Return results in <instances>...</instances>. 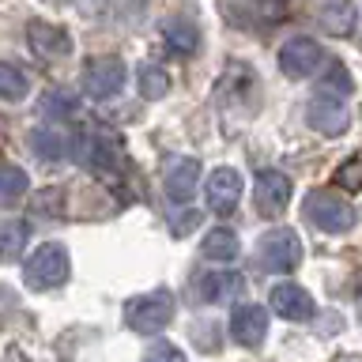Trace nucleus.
Listing matches in <instances>:
<instances>
[{"instance_id": "nucleus-1", "label": "nucleus", "mask_w": 362, "mask_h": 362, "mask_svg": "<svg viewBox=\"0 0 362 362\" xmlns=\"http://www.w3.org/2000/svg\"><path fill=\"white\" fill-rule=\"evenodd\" d=\"M68 272H72L68 249L61 242H45L30 253L27 268H23V283H27L30 291H53L68 279Z\"/></svg>"}, {"instance_id": "nucleus-2", "label": "nucleus", "mask_w": 362, "mask_h": 362, "mask_svg": "<svg viewBox=\"0 0 362 362\" xmlns=\"http://www.w3.org/2000/svg\"><path fill=\"white\" fill-rule=\"evenodd\" d=\"M174 321V294L170 291H151V294H136L124 302V325L140 336L163 332Z\"/></svg>"}, {"instance_id": "nucleus-3", "label": "nucleus", "mask_w": 362, "mask_h": 362, "mask_svg": "<svg viewBox=\"0 0 362 362\" xmlns=\"http://www.w3.org/2000/svg\"><path fill=\"white\" fill-rule=\"evenodd\" d=\"M302 208H305V215H310V223L317 226V230H325V234H347L351 226L358 223V211L351 208L344 197H336L332 189L310 192Z\"/></svg>"}, {"instance_id": "nucleus-4", "label": "nucleus", "mask_w": 362, "mask_h": 362, "mask_svg": "<svg viewBox=\"0 0 362 362\" xmlns=\"http://www.w3.org/2000/svg\"><path fill=\"white\" fill-rule=\"evenodd\" d=\"M226 23L242 30H268L272 23L287 19V0H219Z\"/></svg>"}, {"instance_id": "nucleus-5", "label": "nucleus", "mask_w": 362, "mask_h": 362, "mask_svg": "<svg viewBox=\"0 0 362 362\" xmlns=\"http://www.w3.org/2000/svg\"><path fill=\"white\" fill-rule=\"evenodd\" d=\"M76 155H79V163H83L87 170L110 174V170L121 163V140L110 129H102V124H90V129L76 140Z\"/></svg>"}, {"instance_id": "nucleus-6", "label": "nucleus", "mask_w": 362, "mask_h": 362, "mask_svg": "<svg viewBox=\"0 0 362 362\" xmlns=\"http://www.w3.org/2000/svg\"><path fill=\"white\" fill-rule=\"evenodd\" d=\"M257 257L268 272H294L302 264V238L291 226H276V230H268L260 238Z\"/></svg>"}, {"instance_id": "nucleus-7", "label": "nucleus", "mask_w": 362, "mask_h": 362, "mask_svg": "<svg viewBox=\"0 0 362 362\" xmlns=\"http://www.w3.org/2000/svg\"><path fill=\"white\" fill-rule=\"evenodd\" d=\"M279 68H283V76H291V79H310L317 76V68H321L328 57L321 49V42H313V38H291V42H283L279 45Z\"/></svg>"}, {"instance_id": "nucleus-8", "label": "nucleus", "mask_w": 362, "mask_h": 362, "mask_svg": "<svg viewBox=\"0 0 362 362\" xmlns=\"http://www.w3.org/2000/svg\"><path fill=\"white\" fill-rule=\"evenodd\" d=\"M129 79V68L117 57H95L83 64V95L87 98H113Z\"/></svg>"}, {"instance_id": "nucleus-9", "label": "nucleus", "mask_w": 362, "mask_h": 362, "mask_svg": "<svg viewBox=\"0 0 362 362\" xmlns=\"http://www.w3.org/2000/svg\"><path fill=\"white\" fill-rule=\"evenodd\" d=\"M204 192H208V208L211 215H234L238 211V204H242V174L230 166H219V170H211V177H208V185H204Z\"/></svg>"}, {"instance_id": "nucleus-10", "label": "nucleus", "mask_w": 362, "mask_h": 362, "mask_svg": "<svg viewBox=\"0 0 362 362\" xmlns=\"http://www.w3.org/2000/svg\"><path fill=\"white\" fill-rule=\"evenodd\" d=\"M230 332L242 347H260L268 336V305L260 302H242L230 313Z\"/></svg>"}, {"instance_id": "nucleus-11", "label": "nucleus", "mask_w": 362, "mask_h": 362, "mask_svg": "<svg viewBox=\"0 0 362 362\" xmlns=\"http://www.w3.org/2000/svg\"><path fill=\"white\" fill-rule=\"evenodd\" d=\"M305 124H310L313 132H321V136H344L351 117H347V106L339 98L317 95L310 106H305Z\"/></svg>"}, {"instance_id": "nucleus-12", "label": "nucleus", "mask_w": 362, "mask_h": 362, "mask_svg": "<svg viewBox=\"0 0 362 362\" xmlns=\"http://www.w3.org/2000/svg\"><path fill=\"white\" fill-rule=\"evenodd\" d=\"M27 45L42 61H57V57H68L72 53V38H68L64 27H53L45 19H30L27 23Z\"/></svg>"}, {"instance_id": "nucleus-13", "label": "nucleus", "mask_w": 362, "mask_h": 362, "mask_svg": "<svg viewBox=\"0 0 362 362\" xmlns=\"http://www.w3.org/2000/svg\"><path fill=\"white\" fill-rule=\"evenodd\" d=\"M291 192L294 185L283 170H260L257 174V208L264 215H279L291 204Z\"/></svg>"}, {"instance_id": "nucleus-14", "label": "nucleus", "mask_w": 362, "mask_h": 362, "mask_svg": "<svg viewBox=\"0 0 362 362\" xmlns=\"http://www.w3.org/2000/svg\"><path fill=\"white\" fill-rule=\"evenodd\" d=\"M268 302H272V313L287 317V321H310L313 310H317L313 298L298 287V283H276L268 294Z\"/></svg>"}, {"instance_id": "nucleus-15", "label": "nucleus", "mask_w": 362, "mask_h": 362, "mask_svg": "<svg viewBox=\"0 0 362 362\" xmlns=\"http://www.w3.org/2000/svg\"><path fill=\"white\" fill-rule=\"evenodd\" d=\"M30 147L45 158V163H64V158L76 155V140L61 129V124H38V129H30Z\"/></svg>"}, {"instance_id": "nucleus-16", "label": "nucleus", "mask_w": 362, "mask_h": 362, "mask_svg": "<svg viewBox=\"0 0 362 362\" xmlns=\"http://www.w3.org/2000/svg\"><path fill=\"white\" fill-rule=\"evenodd\" d=\"M197 294H200V302L223 305V302L242 298V294H245V279H242V272H208V276L197 283Z\"/></svg>"}, {"instance_id": "nucleus-17", "label": "nucleus", "mask_w": 362, "mask_h": 362, "mask_svg": "<svg viewBox=\"0 0 362 362\" xmlns=\"http://www.w3.org/2000/svg\"><path fill=\"white\" fill-rule=\"evenodd\" d=\"M197 181H200V163L197 158H177V163L166 170V177H163L166 200L170 204H185L192 192H197Z\"/></svg>"}, {"instance_id": "nucleus-18", "label": "nucleus", "mask_w": 362, "mask_h": 362, "mask_svg": "<svg viewBox=\"0 0 362 362\" xmlns=\"http://www.w3.org/2000/svg\"><path fill=\"white\" fill-rule=\"evenodd\" d=\"M163 38H166L170 49L181 53V57H192L200 49V30L192 27L189 19H166L163 23Z\"/></svg>"}, {"instance_id": "nucleus-19", "label": "nucleus", "mask_w": 362, "mask_h": 362, "mask_svg": "<svg viewBox=\"0 0 362 362\" xmlns=\"http://www.w3.org/2000/svg\"><path fill=\"white\" fill-rule=\"evenodd\" d=\"M204 257L208 260H234L238 253H242V242H238L234 230H226V226H219V230H211L208 238H204Z\"/></svg>"}, {"instance_id": "nucleus-20", "label": "nucleus", "mask_w": 362, "mask_h": 362, "mask_svg": "<svg viewBox=\"0 0 362 362\" xmlns=\"http://www.w3.org/2000/svg\"><path fill=\"white\" fill-rule=\"evenodd\" d=\"M27 189H30V181H27V174H23L19 166H11V163L0 166V204H4V208L27 197Z\"/></svg>"}, {"instance_id": "nucleus-21", "label": "nucleus", "mask_w": 362, "mask_h": 362, "mask_svg": "<svg viewBox=\"0 0 362 362\" xmlns=\"http://www.w3.org/2000/svg\"><path fill=\"white\" fill-rule=\"evenodd\" d=\"M321 23L332 27L336 34H351V27H355V8H351L347 0H325L321 4Z\"/></svg>"}, {"instance_id": "nucleus-22", "label": "nucleus", "mask_w": 362, "mask_h": 362, "mask_svg": "<svg viewBox=\"0 0 362 362\" xmlns=\"http://www.w3.org/2000/svg\"><path fill=\"white\" fill-rule=\"evenodd\" d=\"M27 76L19 72L16 64L0 61V102H23L27 98Z\"/></svg>"}, {"instance_id": "nucleus-23", "label": "nucleus", "mask_w": 362, "mask_h": 362, "mask_svg": "<svg viewBox=\"0 0 362 362\" xmlns=\"http://www.w3.org/2000/svg\"><path fill=\"white\" fill-rule=\"evenodd\" d=\"M27 238H30V226L23 219L0 226V260H16L23 253V242H27Z\"/></svg>"}, {"instance_id": "nucleus-24", "label": "nucleus", "mask_w": 362, "mask_h": 362, "mask_svg": "<svg viewBox=\"0 0 362 362\" xmlns=\"http://www.w3.org/2000/svg\"><path fill=\"white\" fill-rule=\"evenodd\" d=\"M170 90V76H166V68H158V64H140V95L144 98H163Z\"/></svg>"}, {"instance_id": "nucleus-25", "label": "nucleus", "mask_w": 362, "mask_h": 362, "mask_svg": "<svg viewBox=\"0 0 362 362\" xmlns=\"http://www.w3.org/2000/svg\"><path fill=\"white\" fill-rule=\"evenodd\" d=\"M76 110H79V98H72L68 90H49V95L42 98V117H49V121L72 117Z\"/></svg>"}, {"instance_id": "nucleus-26", "label": "nucleus", "mask_w": 362, "mask_h": 362, "mask_svg": "<svg viewBox=\"0 0 362 362\" xmlns=\"http://www.w3.org/2000/svg\"><path fill=\"white\" fill-rule=\"evenodd\" d=\"M332 87H336V98H344V95H351V76H347V68L332 57V68H328V76L321 79V90L325 95H332Z\"/></svg>"}, {"instance_id": "nucleus-27", "label": "nucleus", "mask_w": 362, "mask_h": 362, "mask_svg": "<svg viewBox=\"0 0 362 362\" xmlns=\"http://www.w3.org/2000/svg\"><path fill=\"white\" fill-rule=\"evenodd\" d=\"M336 185H339V189H347V192L362 189V158H358V155H355V158H347V163L336 170Z\"/></svg>"}, {"instance_id": "nucleus-28", "label": "nucleus", "mask_w": 362, "mask_h": 362, "mask_svg": "<svg viewBox=\"0 0 362 362\" xmlns=\"http://www.w3.org/2000/svg\"><path fill=\"white\" fill-rule=\"evenodd\" d=\"M197 226H200V211H192V208L170 215V230L174 234H189V230H197Z\"/></svg>"}, {"instance_id": "nucleus-29", "label": "nucleus", "mask_w": 362, "mask_h": 362, "mask_svg": "<svg viewBox=\"0 0 362 362\" xmlns=\"http://www.w3.org/2000/svg\"><path fill=\"white\" fill-rule=\"evenodd\" d=\"M144 362H185V355H181V347H174V344H151Z\"/></svg>"}, {"instance_id": "nucleus-30", "label": "nucleus", "mask_w": 362, "mask_h": 362, "mask_svg": "<svg viewBox=\"0 0 362 362\" xmlns=\"http://www.w3.org/2000/svg\"><path fill=\"white\" fill-rule=\"evenodd\" d=\"M8 362H27V358H23L19 351H8Z\"/></svg>"}]
</instances>
